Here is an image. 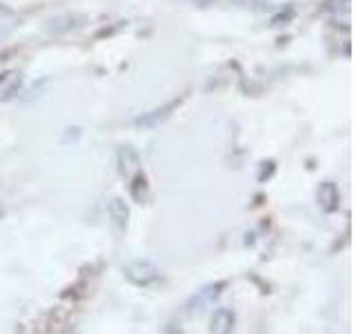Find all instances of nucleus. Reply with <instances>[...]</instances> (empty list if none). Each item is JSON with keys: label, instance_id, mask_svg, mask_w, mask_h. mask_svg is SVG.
<instances>
[{"label": "nucleus", "instance_id": "ddd939ff", "mask_svg": "<svg viewBox=\"0 0 356 334\" xmlns=\"http://www.w3.org/2000/svg\"><path fill=\"white\" fill-rule=\"evenodd\" d=\"M194 3L198 5V7H211L216 3V0H194Z\"/></svg>", "mask_w": 356, "mask_h": 334}, {"label": "nucleus", "instance_id": "f8f14e48", "mask_svg": "<svg viewBox=\"0 0 356 334\" xmlns=\"http://www.w3.org/2000/svg\"><path fill=\"white\" fill-rule=\"evenodd\" d=\"M234 5H238V7H250V5H254L256 0H232Z\"/></svg>", "mask_w": 356, "mask_h": 334}, {"label": "nucleus", "instance_id": "9d476101", "mask_svg": "<svg viewBox=\"0 0 356 334\" xmlns=\"http://www.w3.org/2000/svg\"><path fill=\"white\" fill-rule=\"evenodd\" d=\"M325 5L330 11H339V9H350V0H325Z\"/></svg>", "mask_w": 356, "mask_h": 334}, {"label": "nucleus", "instance_id": "20e7f679", "mask_svg": "<svg viewBox=\"0 0 356 334\" xmlns=\"http://www.w3.org/2000/svg\"><path fill=\"white\" fill-rule=\"evenodd\" d=\"M107 214H109V221L111 225H114V230L118 234H125L127 232V225H129V207L122 198L114 196L107 203Z\"/></svg>", "mask_w": 356, "mask_h": 334}, {"label": "nucleus", "instance_id": "9b49d317", "mask_svg": "<svg viewBox=\"0 0 356 334\" xmlns=\"http://www.w3.org/2000/svg\"><path fill=\"white\" fill-rule=\"evenodd\" d=\"M274 174V163H263V170H261V176H259V181L265 183V178H270Z\"/></svg>", "mask_w": 356, "mask_h": 334}, {"label": "nucleus", "instance_id": "f03ea898", "mask_svg": "<svg viewBox=\"0 0 356 334\" xmlns=\"http://www.w3.org/2000/svg\"><path fill=\"white\" fill-rule=\"evenodd\" d=\"M181 105V98H176V100H170L167 105L163 107H156L152 111H145V114H140L136 118V127L140 129H156V127H161L163 122L170 120V116L174 114V109Z\"/></svg>", "mask_w": 356, "mask_h": 334}, {"label": "nucleus", "instance_id": "39448f33", "mask_svg": "<svg viewBox=\"0 0 356 334\" xmlns=\"http://www.w3.org/2000/svg\"><path fill=\"white\" fill-rule=\"evenodd\" d=\"M316 198H318L321 209L327 212V214H332V212H337L341 207V192H339L337 183H332V181H325L318 185Z\"/></svg>", "mask_w": 356, "mask_h": 334}, {"label": "nucleus", "instance_id": "1a4fd4ad", "mask_svg": "<svg viewBox=\"0 0 356 334\" xmlns=\"http://www.w3.org/2000/svg\"><path fill=\"white\" fill-rule=\"evenodd\" d=\"M292 18H294V9H287V11H281V14H276L270 25L272 27H285Z\"/></svg>", "mask_w": 356, "mask_h": 334}, {"label": "nucleus", "instance_id": "7ed1b4c3", "mask_svg": "<svg viewBox=\"0 0 356 334\" xmlns=\"http://www.w3.org/2000/svg\"><path fill=\"white\" fill-rule=\"evenodd\" d=\"M227 283L220 281V283H214V285H207L203 289H198V294L192 296V301L187 303V315H198V312H203L205 308H209L211 303H214V299L220 296L222 287H225Z\"/></svg>", "mask_w": 356, "mask_h": 334}, {"label": "nucleus", "instance_id": "0eeeda50", "mask_svg": "<svg viewBox=\"0 0 356 334\" xmlns=\"http://www.w3.org/2000/svg\"><path fill=\"white\" fill-rule=\"evenodd\" d=\"M236 328V315L229 310V308H218L214 315H211L209 321V332H216V334H229Z\"/></svg>", "mask_w": 356, "mask_h": 334}, {"label": "nucleus", "instance_id": "f257e3e1", "mask_svg": "<svg viewBox=\"0 0 356 334\" xmlns=\"http://www.w3.org/2000/svg\"><path fill=\"white\" fill-rule=\"evenodd\" d=\"M122 274H125L129 283L138 287H152L154 283H159V278H161L159 267L149 261H131L122 267Z\"/></svg>", "mask_w": 356, "mask_h": 334}, {"label": "nucleus", "instance_id": "423d86ee", "mask_svg": "<svg viewBox=\"0 0 356 334\" xmlns=\"http://www.w3.org/2000/svg\"><path fill=\"white\" fill-rule=\"evenodd\" d=\"M118 172L125 176V178H131L134 174L140 172V156L138 152L129 148V145H122V148H118Z\"/></svg>", "mask_w": 356, "mask_h": 334}, {"label": "nucleus", "instance_id": "4468645a", "mask_svg": "<svg viewBox=\"0 0 356 334\" xmlns=\"http://www.w3.org/2000/svg\"><path fill=\"white\" fill-rule=\"evenodd\" d=\"M7 14H11V9L7 5H0V16H7Z\"/></svg>", "mask_w": 356, "mask_h": 334}, {"label": "nucleus", "instance_id": "6e6552de", "mask_svg": "<svg viewBox=\"0 0 356 334\" xmlns=\"http://www.w3.org/2000/svg\"><path fill=\"white\" fill-rule=\"evenodd\" d=\"M129 194H131V198L136 200V203H145L147 200V196H149V185H147V178H145L140 172L138 174H134L131 178H129Z\"/></svg>", "mask_w": 356, "mask_h": 334}]
</instances>
